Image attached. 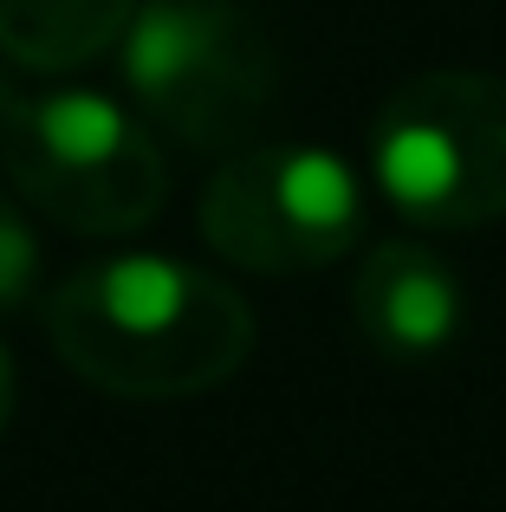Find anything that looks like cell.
<instances>
[{
	"mask_svg": "<svg viewBox=\"0 0 506 512\" xmlns=\"http://www.w3.org/2000/svg\"><path fill=\"white\" fill-rule=\"evenodd\" d=\"M46 338L104 396L182 402L241 376L260 331L228 279L169 253H104L46 292Z\"/></svg>",
	"mask_w": 506,
	"mask_h": 512,
	"instance_id": "cell-1",
	"label": "cell"
},
{
	"mask_svg": "<svg viewBox=\"0 0 506 512\" xmlns=\"http://www.w3.org/2000/svg\"><path fill=\"white\" fill-rule=\"evenodd\" d=\"M0 169L13 195L52 227L124 240L169 201V163L150 124L98 91H20L0 72Z\"/></svg>",
	"mask_w": 506,
	"mask_h": 512,
	"instance_id": "cell-2",
	"label": "cell"
},
{
	"mask_svg": "<svg viewBox=\"0 0 506 512\" xmlns=\"http://www.w3.org/2000/svg\"><path fill=\"white\" fill-rule=\"evenodd\" d=\"M117 59L137 117L195 156L253 143L279 98V52L234 0H137Z\"/></svg>",
	"mask_w": 506,
	"mask_h": 512,
	"instance_id": "cell-3",
	"label": "cell"
},
{
	"mask_svg": "<svg viewBox=\"0 0 506 512\" xmlns=\"http://www.w3.org/2000/svg\"><path fill=\"white\" fill-rule=\"evenodd\" d=\"M370 182L429 234L506 221V78L416 72L370 117Z\"/></svg>",
	"mask_w": 506,
	"mask_h": 512,
	"instance_id": "cell-4",
	"label": "cell"
},
{
	"mask_svg": "<svg viewBox=\"0 0 506 512\" xmlns=\"http://www.w3.org/2000/svg\"><path fill=\"white\" fill-rule=\"evenodd\" d=\"M195 227L247 273H318L364 240V182L318 143H241L208 175Z\"/></svg>",
	"mask_w": 506,
	"mask_h": 512,
	"instance_id": "cell-5",
	"label": "cell"
},
{
	"mask_svg": "<svg viewBox=\"0 0 506 512\" xmlns=\"http://www.w3.org/2000/svg\"><path fill=\"white\" fill-rule=\"evenodd\" d=\"M351 325L383 363H435L468 331V286L422 240H383L351 279Z\"/></svg>",
	"mask_w": 506,
	"mask_h": 512,
	"instance_id": "cell-6",
	"label": "cell"
},
{
	"mask_svg": "<svg viewBox=\"0 0 506 512\" xmlns=\"http://www.w3.org/2000/svg\"><path fill=\"white\" fill-rule=\"evenodd\" d=\"M137 0H0V59L20 72H78L124 39Z\"/></svg>",
	"mask_w": 506,
	"mask_h": 512,
	"instance_id": "cell-7",
	"label": "cell"
},
{
	"mask_svg": "<svg viewBox=\"0 0 506 512\" xmlns=\"http://www.w3.org/2000/svg\"><path fill=\"white\" fill-rule=\"evenodd\" d=\"M39 292V234L26 208L0 188V312H20Z\"/></svg>",
	"mask_w": 506,
	"mask_h": 512,
	"instance_id": "cell-8",
	"label": "cell"
},
{
	"mask_svg": "<svg viewBox=\"0 0 506 512\" xmlns=\"http://www.w3.org/2000/svg\"><path fill=\"white\" fill-rule=\"evenodd\" d=\"M13 402H20V376H13L7 344H0V435H7V422H13Z\"/></svg>",
	"mask_w": 506,
	"mask_h": 512,
	"instance_id": "cell-9",
	"label": "cell"
}]
</instances>
